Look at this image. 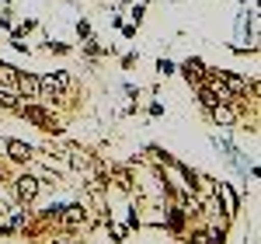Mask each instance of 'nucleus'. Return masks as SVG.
Returning <instances> with one entry per match:
<instances>
[{
	"instance_id": "obj_1",
	"label": "nucleus",
	"mask_w": 261,
	"mask_h": 244,
	"mask_svg": "<svg viewBox=\"0 0 261 244\" xmlns=\"http://www.w3.org/2000/svg\"><path fill=\"white\" fill-rule=\"evenodd\" d=\"M14 112H18L21 119H28L35 129H42V133H53V136L63 133V119L53 112V102H42V98H35V102H21Z\"/></svg>"
},
{
	"instance_id": "obj_2",
	"label": "nucleus",
	"mask_w": 261,
	"mask_h": 244,
	"mask_svg": "<svg viewBox=\"0 0 261 244\" xmlns=\"http://www.w3.org/2000/svg\"><path fill=\"white\" fill-rule=\"evenodd\" d=\"M39 81H42V102H66L73 91L70 70H49V74H39Z\"/></svg>"
},
{
	"instance_id": "obj_3",
	"label": "nucleus",
	"mask_w": 261,
	"mask_h": 244,
	"mask_svg": "<svg viewBox=\"0 0 261 244\" xmlns=\"http://www.w3.org/2000/svg\"><path fill=\"white\" fill-rule=\"evenodd\" d=\"M11 196H14V203H21V206H35L39 203V196H42V182L28 171V167H21L18 175L11 178Z\"/></svg>"
},
{
	"instance_id": "obj_4",
	"label": "nucleus",
	"mask_w": 261,
	"mask_h": 244,
	"mask_svg": "<svg viewBox=\"0 0 261 244\" xmlns=\"http://www.w3.org/2000/svg\"><path fill=\"white\" fill-rule=\"evenodd\" d=\"M60 154H63V161H66V167L77 171V175H87V171H94V167H105V161H101L98 154H91L81 143H66Z\"/></svg>"
},
{
	"instance_id": "obj_5",
	"label": "nucleus",
	"mask_w": 261,
	"mask_h": 244,
	"mask_svg": "<svg viewBox=\"0 0 261 244\" xmlns=\"http://www.w3.org/2000/svg\"><path fill=\"white\" fill-rule=\"evenodd\" d=\"M241 105L244 102H220V105H213L205 115H209V122H213V126L230 129V126H237V122H241Z\"/></svg>"
},
{
	"instance_id": "obj_6",
	"label": "nucleus",
	"mask_w": 261,
	"mask_h": 244,
	"mask_svg": "<svg viewBox=\"0 0 261 244\" xmlns=\"http://www.w3.org/2000/svg\"><path fill=\"white\" fill-rule=\"evenodd\" d=\"M213 196L220 199V206H223V216H237L241 213V196L230 188V182H213Z\"/></svg>"
},
{
	"instance_id": "obj_7",
	"label": "nucleus",
	"mask_w": 261,
	"mask_h": 244,
	"mask_svg": "<svg viewBox=\"0 0 261 244\" xmlns=\"http://www.w3.org/2000/svg\"><path fill=\"white\" fill-rule=\"evenodd\" d=\"M4 157H7L11 164H18V167H24V164L35 157V147H32V143H24V140L7 136V140H4Z\"/></svg>"
},
{
	"instance_id": "obj_8",
	"label": "nucleus",
	"mask_w": 261,
	"mask_h": 244,
	"mask_svg": "<svg viewBox=\"0 0 261 244\" xmlns=\"http://www.w3.org/2000/svg\"><path fill=\"white\" fill-rule=\"evenodd\" d=\"M14 87H18V94L24 98V102H35V98H42V81H39V74H32V70H18V81H14Z\"/></svg>"
},
{
	"instance_id": "obj_9",
	"label": "nucleus",
	"mask_w": 261,
	"mask_h": 244,
	"mask_svg": "<svg viewBox=\"0 0 261 244\" xmlns=\"http://www.w3.org/2000/svg\"><path fill=\"white\" fill-rule=\"evenodd\" d=\"M205 70H209V66H205V63H202L199 56H188L185 63H178V74H181V77H185L188 84H192V87L205 81Z\"/></svg>"
},
{
	"instance_id": "obj_10",
	"label": "nucleus",
	"mask_w": 261,
	"mask_h": 244,
	"mask_svg": "<svg viewBox=\"0 0 261 244\" xmlns=\"http://www.w3.org/2000/svg\"><path fill=\"white\" fill-rule=\"evenodd\" d=\"M195 98H199V108H202V112H209L213 105H220V94H216V91H213L205 81L195 84Z\"/></svg>"
},
{
	"instance_id": "obj_11",
	"label": "nucleus",
	"mask_w": 261,
	"mask_h": 244,
	"mask_svg": "<svg viewBox=\"0 0 261 244\" xmlns=\"http://www.w3.org/2000/svg\"><path fill=\"white\" fill-rule=\"evenodd\" d=\"M21 102H24V98L18 94V87H0V108H7V112H14V108H18Z\"/></svg>"
},
{
	"instance_id": "obj_12",
	"label": "nucleus",
	"mask_w": 261,
	"mask_h": 244,
	"mask_svg": "<svg viewBox=\"0 0 261 244\" xmlns=\"http://www.w3.org/2000/svg\"><path fill=\"white\" fill-rule=\"evenodd\" d=\"M105 227H108V237H112V244H122L125 237H129V227L119 224V220H112V216L105 220Z\"/></svg>"
},
{
	"instance_id": "obj_13",
	"label": "nucleus",
	"mask_w": 261,
	"mask_h": 244,
	"mask_svg": "<svg viewBox=\"0 0 261 244\" xmlns=\"http://www.w3.org/2000/svg\"><path fill=\"white\" fill-rule=\"evenodd\" d=\"M14 81H18V66L0 60V87H14Z\"/></svg>"
},
{
	"instance_id": "obj_14",
	"label": "nucleus",
	"mask_w": 261,
	"mask_h": 244,
	"mask_svg": "<svg viewBox=\"0 0 261 244\" xmlns=\"http://www.w3.org/2000/svg\"><path fill=\"white\" fill-rule=\"evenodd\" d=\"M84 234H77V230H60L56 227V234H53V244H81Z\"/></svg>"
},
{
	"instance_id": "obj_15",
	"label": "nucleus",
	"mask_w": 261,
	"mask_h": 244,
	"mask_svg": "<svg viewBox=\"0 0 261 244\" xmlns=\"http://www.w3.org/2000/svg\"><path fill=\"white\" fill-rule=\"evenodd\" d=\"M42 49H45V53H53V56H70V53H73V45H66V42H42Z\"/></svg>"
},
{
	"instance_id": "obj_16",
	"label": "nucleus",
	"mask_w": 261,
	"mask_h": 244,
	"mask_svg": "<svg viewBox=\"0 0 261 244\" xmlns=\"http://www.w3.org/2000/svg\"><path fill=\"white\" fill-rule=\"evenodd\" d=\"M129 4H133V7H129L125 14L133 18V25H140V21H143V14H146V4H143V0H129Z\"/></svg>"
},
{
	"instance_id": "obj_17",
	"label": "nucleus",
	"mask_w": 261,
	"mask_h": 244,
	"mask_svg": "<svg viewBox=\"0 0 261 244\" xmlns=\"http://www.w3.org/2000/svg\"><path fill=\"white\" fill-rule=\"evenodd\" d=\"M157 74H161V77H171V74H178V63L167 60V56H161V60H157Z\"/></svg>"
},
{
	"instance_id": "obj_18",
	"label": "nucleus",
	"mask_w": 261,
	"mask_h": 244,
	"mask_svg": "<svg viewBox=\"0 0 261 244\" xmlns=\"http://www.w3.org/2000/svg\"><path fill=\"white\" fill-rule=\"evenodd\" d=\"M91 35H94V28H91V21H87V18H81V21H77V39H91Z\"/></svg>"
},
{
	"instance_id": "obj_19",
	"label": "nucleus",
	"mask_w": 261,
	"mask_h": 244,
	"mask_svg": "<svg viewBox=\"0 0 261 244\" xmlns=\"http://www.w3.org/2000/svg\"><path fill=\"white\" fill-rule=\"evenodd\" d=\"M11 49H14V53H24V56L32 53V45H28L24 39H18V35H11Z\"/></svg>"
},
{
	"instance_id": "obj_20",
	"label": "nucleus",
	"mask_w": 261,
	"mask_h": 244,
	"mask_svg": "<svg viewBox=\"0 0 261 244\" xmlns=\"http://www.w3.org/2000/svg\"><path fill=\"white\" fill-rule=\"evenodd\" d=\"M0 25L11 32V28H14V11H4V14H0Z\"/></svg>"
},
{
	"instance_id": "obj_21",
	"label": "nucleus",
	"mask_w": 261,
	"mask_h": 244,
	"mask_svg": "<svg viewBox=\"0 0 261 244\" xmlns=\"http://www.w3.org/2000/svg\"><path fill=\"white\" fill-rule=\"evenodd\" d=\"M136 60H140V53H125V56H122V70H129Z\"/></svg>"
},
{
	"instance_id": "obj_22",
	"label": "nucleus",
	"mask_w": 261,
	"mask_h": 244,
	"mask_svg": "<svg viewBox=\"0 0 261 244\" xmlns=\"http://www.w3.org/2000/svg\"><path fill=\"white\" fill-rule=\"evenodd\" d=\"M136 28H140V25H122V35H125V39H136Z\"/></svg>"
},
{
	"instance_id": "obj_23",
	"label": "nucleus",
	"mask_w": 261,
	"mask_h": 244,
	"mask_svg": "<svg viewBox=\"0 0 261 244\" xmlns=\"http://www.w3.org/2000/svg\"><path fill=\"white\" fill-rule=\"evenodd\" d=\"M150 115H153V119H157V115H164V105L153 102V105H150Z\"/></svg>"
},
{
	"instance_id": "obj_24",
	"label": "nucleus",
	"mask_w": 261,
	"mask_h": 244,
	"mask_svg": "<svg viewBox=\"0 0 261 244\" xmlns=\"http://www.w3.org/2000/svg\"><path fill=\"white\" fill-rule=\"evenodd\" d=\"M0 216H4V213H0Z\"/></svg>"
}]
</instances>
